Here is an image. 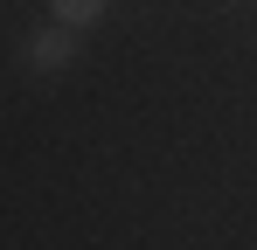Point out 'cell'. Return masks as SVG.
<instances>
[{
    "label": "cell",
    "instance_id": "1",
    "mask_svg": "<svg viewBox=\"0 0 257 250\" xmlns=\"http://www.w3.org/2000/svg\"><path fill=\"white\" fill-rule=\"evenodd\" d=\"M21 63H28V70H70V63H77V28H63V21H49L42 35H28V49H21Z\"/></svg>",
    "mask_w": 257,
    "mask_h": 250
},
{
    "label": "cell",
    "instance_id": "2",
    "mask_svg": "<svg viewBox=\"0 0 257 250\" xmlns=\"http://www.w3.org/2000/svg\"><path fill=\"white\" fill-rule=\"evenodd\" d=\"M49 14H56L63 28H90V21L111 14V0H49Z\"/></svg>",
    "mask_w": 257,
    "mask_h": 250
}]
</instances>
